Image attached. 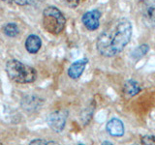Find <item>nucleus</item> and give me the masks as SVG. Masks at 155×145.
<instances>
[{
  "mask_svg": "<svg viewBox=\"0 0 155 145\" xmlns=\"http://www.w3.org/2000/svg\"><path fill=\"white\" fill-rule=\"evenodd\" d=\"M132 35V23L127 19H120L114 27L100 34L96 42V48L102 56L114 57L126 47Z\"/></svg>",
  "mask_w": 155,
  "mask_h": 145,
  "instance_id": "obj_1",
  "label": "nucleus"
},
{
  "mask_svg": "<svg viewBox=\"0 0 155 145\" xmlns=\"http://www.w3.org/2000/svg\"><path fill=\"white\" fill-rule=\"evenodd\" d=\"M5 70L12 81L18 84L32 83L37 77L36 70L17 59H10L6 63Z\"/></svg>",
  "mask_w": 155,
  "mask_h": 145,
  "instance_id": "obj_2",
  "label": "nucleus"
},
{
  "mask_svg": "<svg viewBox=\"0 0 155 145\" xmlns=\"http://www.w3.org/2000/svg\"><path fill=\"white\" fill-rule=\"evenodd\" d=\"M65 25L66 18L59 9L48 6L43 11V26L48 33L58 35L63 31Z\"/></svg>",
  "mask_w": 155,
  "mask_h": 145,
  "instance_id": "obj_3",
  "label": "nucleus"
},
{
  "mask_svg": "<svg viewBox=\"0 0 155 145\" xmlns=\"http://www.w3.org/2000/svg\"><path fill=\"white\" fill-rule=\"evenodd\" d=\"M68 112L66 110H55L51 112L47 119V123L54 133H61L65 128Z\"/></svg>",
  "mask_w": 155,
  "mask_h": 145,
  "instance_id": "obj_4",
  "label": "nucleus"
},
{
  "mask_svg": "<svg viewBox=\"0 0 155 145\" xmlns=\"http://www.w3.org/2000/svg\"><path fill=\"white\" fill-rule=\"evenodd\" d=\"M139 3L144 21L155 26V0H139Z\"/></svg>",
  "mask_w": 155,
  "mask_h": 145,
  "instance_id": "obj_5",
  "label": "nucleus"
},
{
  "mask_svg": "<svg viewBox=\"0 0 155 145\" xmlns=\"http://www.w3.org/2000/svg\"><path fill=\"white\" fill-rule=\"evenodd\" d=\"M101 12L99 10H91L84 13L81 17V22L89 31H95L100 26Z\"/></svg>",
  "mask_w": 155,
  "mask_h": 145,
  "instance_id": "obj_6",
  "label": "nucleus"
},
{
  "mask_svg": "<svg viewBox=\"0 0 155 145\" xmlns=\"http://www.w3.org/2000/svg\"><path fill=\"white\" fill-rule=\"evenodd\" d=\"M88 64V59L86 57L81 58L75 61L74 63H72L70 67L68 68L67 75L68 76L72 79H78L81 76V75L84 74V72L86 68V65Z\"/></svg>",
  "mask_w": 155,
  "mask_h": 145,
  "instance_id": "obj_7",
  "label": "nucleus"
},
{
  "mask_svg": "<svg viewBox=\"0 0 155 145\" xmlns=\"http://www.w3.org/2000/svg\"><path fill=\"white\" fill-rule=\"evenodd\" d=\"M106 130L108 134L114 137H123L125 133V128L123 122L118 118H111L106 125Z\"/></svg>",
  "mask_w": 155,
  "mask_h": 145,
  "instance_id": "obj_8",
  "label": "nucleus"
},
{
  "mask_svg": "<svg viewBox=\"0 0 155 145\" xmlns=\"http://www.w3.org/2000/svg\"><path fill=\"white\" fill-rule=\"evenodd\" d=\"M42 47V40L36 34H31L29 35L25 40V50L31 53V54H35L37 53Z\"/></svg>",
  "mask_w": 155,
  "mask_h": 145,
  "instance_id": "obj_9",
  "label": "nucleus"
},
{
  "mask_svg": "<svg viewBox=\"0 0 155 145\" xmlns=\"http://www.w3.org/2000/svg\"><path fill=\"white\" fill-rule=\"evenodd\" d=\"M142 91L138 81L134 79H129L124 83L123 86V94L126 98H132V97L138 95Z\"/></svg>",
  "mask_w": 155,
  "mask_h": 145,
  "instance_id": "obj_10",
  "label": "nucleus"
},
{
  "mask_svg": "<svg viewBox=\"0 0 155 145\" xmlns=\"http://www.w3.org/2000/svg\"><path fill=\"white\" fill-rule=\"evenodd\" d=\"M149 50V46L147 44H142L140 46L137 47L132 52V57L136 60H139L140 58H143L147 54V52Z\"/></svg>",
  "mask_w": 155,
  "mask_h": 145,
  "instance_id": "obj_11",
  "label": "nucleus"
},
{
  "mask_svg": "<svg viewBox=\"0 0 155 145\" xmlns=\"http://www.w3.org/2000/svg\"><path fill=\"white\" fill-rule=\"evenodd\" d=\"M3 32L6 36H8L10 38H13V37H16L17 35H18L19 29H18V26L16 23L10 22V23H7L6 25L4 26Z\"/></svg>",
  "mask_w": 155,
  "mask_h": 145,
  "instance_id": "obj_12",
  "label": "nucleus"
},
{
  "mask_svg": "<svg viewBox=\"0 0 155 145\" xmlns=\"http://www.w3.org/2000/svg\"><path fill=\"white\" fill-rule=\"evenodd\" d=\"M143 144H155V135H144L140 139Z\"/></svg>",
  "mask_w": 155,
  "mask_h": 145,
  "instance_id": "obj_13",
  "label": "nucleus"
},
{
  "mask_svg": "<svg viewBox=\"0 0 155 145\" xmlns=\"http://www.w3.org/2000/svg\"><path fill=\"white\" fill-rule=\"evenodd\" d=\"M51 143H56V142L55 141H48V140L41 139V138L33 139L29 142V144H51Z\"/></svg>",
  "mask_w": 155,
  "mask_h": 145,
  "instance_id": "obj_14",
  "label": "nucleus"
},
{
  "mask_svg": "<svg viewBox=\"0 0 155 145\" xmlns=\"http://www.w3.org/2000/svg\"><path fill=\"white\" fill-rule=\"evenodd\" d=\"M65 3L70 8H77L80 4V0H65Z\"/></svg>",
  "mask_w": 155,
  "mask_h": 145,
  "instance_id": "obj_15",
  "label": "nucleus"
},
{
  "mask_svg": "<svg viewBox=\"0 0 155 145\" xmlns=\"http://www.w3.org/2000/svg\"><path fill=\"white\" fill-rule=\"evenodd\" d=\"M12 1L18 5V6H24V5H26L29 2V0H12Z\"/></svg>",
  "mask_w": 155,
  "mask_h": 145,
  "instance_id": "obj_16",
  "label": "nucleus"
},
{
  "mask_svg": "<svg viewBox=\"0 0 155 145\" xmlns=\"http://www.w3.org/2000/svg\"><path fill=\"white\" fill-rule=\"evenodd\" d=\"M103 144H110V145H111V144H113V142H110V141H103Z\"/></svg>",
  "mask_w": 155,
  "mask_h": 145,
  "instance_id": "obj_17",
  "label": "nucleus"
},
{
  "mask_svg": "<svg viewBox=\"0 0 155 145\" xmlns=\"http://www.w3.org/2000/svg\"><path fill=\"white\" fill-rule=\"evenodd\" d=\"M2 1H8V0H2Z\"/></svg>",
  "mask_w": 155,
  "mask_h": 145,
  "instance_id": "obj_18",
  "label": "nucleus"
}]
</instances>
